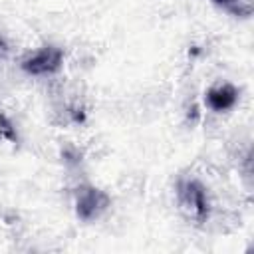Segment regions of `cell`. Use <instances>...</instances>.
Listing matches in <instances>:
<instances>
[{
	"instance_id": "cell-1",
	"label": "cell",
	"mask_w": 254,
	"mask_h": 254,
	"mask_svg": "<svg viewBox=\"0 0 254 254\" xmlns=\"http://www.w3.org/2000/svg\"><path fill=\"white\" fill-rule=\"evenodd\" d=\"M62 62H64V52L56 46H46L28 60H24L22 69L32 75H48L58 71L62 67Z\"/></svg>"
},
{
	"instance_id": "cell-2",
	"label": "cell",
	"mask_w": 254,
	"mask_h": 254,
	"mask_svg": "<svg viewBox=\"0 0 254 254\" xmlns=\"http://www.w3.org/2000/svg\"><path fill=\"white\" fill-rule=\"evenodd\" d=\"M109 206V196L95 189V187H83L77 192V202H75V212L81 220H93L97 218L105 208Z\"/></svg>"
},
{
	"instance_id": "cell-3",
	"label": "cell",
	"mask_w": 254,
	"mask_h": 254,
	"mask_svg": "<svg viewBox=\"0 0 254 254\" xmlns=\"http://www.w3.org/2000/svg\"><path fill=\"white\" fill-rule=\"evenodd\" d=\"M179 198L181 204L190 210V214L196 220H204L208 216V200H206V192L204 187L196 181H187L179 187Z\"/></svg>"
},
{
	"instance_id": "cell-4",
	"label": "cell",
	"mask_w": 254,
	"mask_h": 254,
	"mask_svg": "<svg viewBox=\"0 0 254 254\" xmlns=\"http://www.w3.org/2000/svg\"><path fill=\"white\" fill-rule=\"evenodd\" d=\"M204 101L212 111H218V113L220 111H228L238 101V91H236L234 85L222 83V85H216V87L208 89L206 95H204Z\"/></svg>"
},
{
	"instance_id": "cell-5",
	"label": "cell",
	"mask_w": 254,
	"mask_h": 254,
	"mask_svg": "<svg viewBox=\"0 0 254 254\" xmlns=\"http://www.w3.org/2000/svg\"><path fill=\"white\" fill-rule=\"evenodd\" d=\"M212 4L232 16L248 18L252 14V0H212Z\"/></svg>"
},
{
	"instance_id": "cell-6",
	"label": "cell",
	"mask_w": 254,
	"mask_h": 254,
	"mask_svg": "<svg viewBox=\"0 0 254 254\" xmlns=\"http://www.w3.org/2000/svg\"><path fill=\"white\" fill-rule=\"evenodd\" d=\"M4 52H6V48H4V44L0 42V56H4Z\"/></svg>"
},
{
	"instance_id": "cell-7",
	"label": "cell",
	"mask_w": 254,
	"mask_h": 254,
	"mask_svg": "<svg viewBox=\"0 0 254 254\" xmlns=\"http://www.w3.org/2000/svg\"><path fill=\"white\" fill-rule=\"evenodd\" d=\"M0 137H2V125H0Z\"/></svg>"
}]
</instances>
